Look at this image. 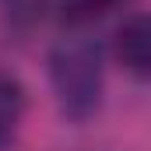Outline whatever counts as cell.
Returning <instances> with one entry per match:
<instances>
[{
	"mask_svg": "<svg viewBox=\"0 0 151 151\" xmlns=\"http://www.w3.org/2000/svg\"><path fill=\"white\" fill-rule=\"evenodd\" d=\"M49 84L60 113L74 123H84L102 106V49L84 35H67L49 49Z\"/></svg>",
	"mask_w": 151,
	"mask_h": 151,
	"instance_id": "obj_1",
	"label": "cell"
},
{
	"mask_svg": "<svg viewBox=\"0 0 151 151\" xmlns=\"http://www.w3.org/2000/svg\"><path fill=\"white\" fill-rule=\"evenodd\" d=\"M113 49H116V60L134 77H148V70H151V21H148V14H130L116 28Z\"/></svg>",
	"mask_w": 151,
	"mask_h": 151,
	"instance_id": "obj_2",
	"label": "cell"
},
{
	"mask_svg": "<svg viewBox=\"0 0 151 151\" xmlns=\"http://www.w3.org/2000/svg\"><path fill=\"white\" fill-rule=\"evenodd\" d=\"M21 116H25V88L14 74L0 70V148L14 141Z\"/></svg>",
	"mask_w": 151,
	"mask_h": 151,
	"instance_id": "obj_3",
	"label": "cell"
},
{
	"mask_svg": "<svg viewBox=\"0 0 151 151\" xmlns=\"http://www.w3.org/2000/svg\"><path fill=\"white\" fill-rule=\"evenodd\" d=\"M116 4H123V0H60V18L67 25H88L102 14H109Z\"/></svg>",
	"mask_w": 151,
	"mask_h": 151,
	"instance_id": "obj_4",
	"label": "cell"
},
{
	"mask_svg": "<svg viewBox=\"0 0 151 151\" xmlns=\"http://www.w3.org/2000/svg\"><path fill=\"white\" fill-rule=\"evenodd\" d=\"M0 7H4L11 18H18V21H32L35 14H42L46 0H0Z\"/></svg>",
	"mask_w": 151,
	"mask_h": 151,
	"instance_id": "obj_5",
	"label": "cell"
}]
</instances>
